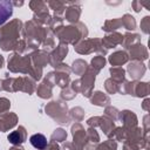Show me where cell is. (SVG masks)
<instances>
[{
    "label": "cell",
    "instance_id": "cell-2",
    "mask_svg": "<svg viewBox=\"0 0 150 150\" xmlns=\"http://www.w3.org/2000/svg\"><path fill=\"white\" fill-rule=\"evenodd\" d=\"M29 141H30V143H32V145L34 148L40 149V150L41 149H45L46 145H47V138L42 134H35V135H33L29 138Z\"/></svg>",
    "mask_w": 150,
    "mask_h": 150
},
{
    "label": "cell",
    "instance_id": "cell-3",
    "mask_svg": "<svg viewBox=\"0 0 150 150\" xmlns=\"http://www.w3.org/2000/svg\"><path fill=\"white\" fill-rule=\"evenodd\" d=\"M8 141L13 144H19L22 142V136L20 135L19 131H13L12 134L8 135Z\"/></svg>",
    "mask_w": 150,
    "mask_h": 150
},
{
    "label": "cell",
    "instance_id": "cell-1",
    "mask_svg": "<svg viewBox=\"0 0 150 150\" xmlns=\"http://www.w3.org/2000/svg\"><path fill=\"white\" fill-rule=\"evenodd\" d=\"M13 13V4L7 0H0V25L5 23Z\"/></svg>",
    "mask_w": 150,
    "mask_h": 150
}]
</instances>
